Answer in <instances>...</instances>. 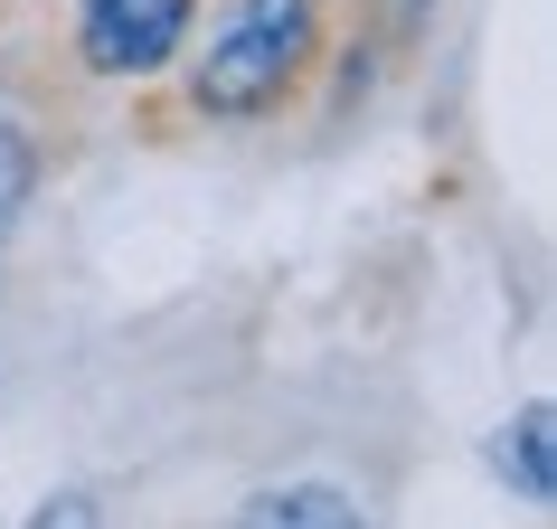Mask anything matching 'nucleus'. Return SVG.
I'll return each mask as SVG.
<instances>
[{
  "mask_svg": "<svg viewBox=\"0 0 557 529\" xmlns=\"http://www.w3.org/2000/svg\"><path fill=\"white\" fill-rule=\"evenodd\" d=\"M312 58V0H236L227 29L199 58V104L208 114H264Z\"/></svg>",
  "mask_w": 557,
  "mask_h": 529,
  "instance_id": "nucleus-1",
  "label": "nucleus"
},
{
  "mask_svg": "<svg viewBox=\"0 0 557 529\" xmlns=\"http://www.w3.org/2000/svg\"><path fill=\"white\" fill-rule=\"evenodd\" d=\"M180 38H189V0H86V20H76V48L95 76H151Z\"/></svg>",
  "mask_w": 557,
  "mask_h": 529,
  "instance_id": "nucleus-2",
  "label": "nucleus"
},
{
  "mask_svg": "<svg viewBox=\"0 0 557 529\" xmlns=\"http://www.w3.org/2000/svg\"><path fill=\"white\" fill-rule=\"evenodd\" d=\"M227 529H359V510L331 482H294V492H256Z\"/></svg>",
  "mask_w": 557,
  "mask_h": 529,
  "instance_id": "nucleus-3",
  "label": "nucleus"
},
{
  "mask_svg": "<svg viewBox=\"0 0 557 529\" xmlns=\"http://www.w3.org/2000/svg\"><path fill=\"white\" fill-rule=\"evenodd\" d=\"M492 464L510 472V492H520V501H548V407L510 416V435L492 444Z\"/></svg>",
  "mask_w": 557,
  "mask_h": 529,
  "instance_id": "nucleus-4",
  "label": "nucleus"
},
{
  "mask_svg": "<svg viewBox=\"0 0 557 529\" xmlns=\"http://www.w3.org/2000/svg\"><path fill=\"white\" fill-rule=\"evenodd\" d=\"M29 529H104V510H95L86 492H58V501H48V510H38Z\"/></svg>",
  "mask_w": 557,
  "mask_h": 529,
  "instance_id": "nucleus-5",
  "label": "nucleus"
}]
</instances>
